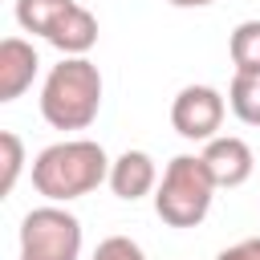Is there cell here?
Instances as JSON below:
<instances>
[{"mask_svg": "<svg viewBox=\"0 0 260 260\" xmlns=\"http://www.w3.org/2000/svg\"><path fill=\"white\" fill-rule=\"evenodd\" d=\"M110 183V158L93 138H65L32 158V187L49 203H69Z\"/></svg>", "mask_w": 260, "mask_h": 260, "instance_id": "6da1fadb", "label": "cell"}, {"mask_svg": "<svg viewBox=\"0 0 260 260\" xmlns=\"http://www.w3.org/2000/svg\"><path fill=\"white\" fill-rule=\"evenodd\" d=\"M102 110V73L89 57H61L41 85V114L53 130H85Z\"/></svg>", "mask_w": 260, "mask_h": 260, "instance_id": "7a4b0ae2", "label": "cell"}, {"mask_svg": "<svg viewBox=\"0 0 260 260\" xmlns=\"http://www.w3.org/2000/svg\"><path fill=\"white\" fill-rule=\"evenodd\" d=\"M215 179L203 154H175L154 187V215L167 228H199L211 211Z\"/></svg>", "mask_w": 260, "mask_h": 260, "instance_id": "3957f363", "label": "cell"}, {"mask_svg": "<svg viewBox=\"0 0 260 260\" xmlns=\"http://www.w3.org/2000/svg\"><path fill=\"white\" fill-rule=\"evenodd\" d=\"M81 256V219L61 203L32 207L20 219V260H77Z\"/></svg>", "mask_w": 260, "mask_h": 260, "instance_id": "277c9868", "label": "cell"}, {"mask_svg": "<svg viewBox=\"0 0 260 260\" xmlns=\"http://www.w3.org/2000/svg\"><path fill=\"white\" fill-rule=\"evenodd\" d=\"M223 110L228 102L215 85H183L171 102V126L187 142H211L219 138L215 130L223 126Z\"/></svg>", "mask_w": 260, "mask_h": 260, "instance_id": "5b68a950", "label": "cell"}, {"mask_svg": "<svg viewBox=\"0 0 260 260\" xmlns=\"http://www.w3.org/2000/svg\"><path fill=\"white\" fill-rule=\"evenodd\" d=\"M203 162H207L215 187H240V183H248V175H252V167H256L252 146H248L244 138H236V134L211 138V142L203 146Z\"/></svg>", "mask_w": 260, "mask_h": 260, "instance_id": "8992f818", "label": "cell"}, {"mask_svg": "<svg viewBox=\"0 0 260 260\" xmlns=\"http://www.w3.org/2000/svg\"><path fill=\"white\" fill-rule=\"evenodd\" d=\"M37 69H41L37 49L20 37H4L0 41V102H16L32 85Z\"/></svg>", "mask_w": 260, "mask_h": 260, "instance_id": "52a82bcc", "label": "cell"}, {"mask_svg": "<svg viewBox=\"0 0 260 260\" xmlns=\"http://www.w3.org/2000/svg\"><path fill=\"white\" fill-rule=\"evenodd\" d=\"M158 187V167L146 150H122L114 162H110V191L126 203L150 195Z\"/></svg>", "mask_w": 260, "mask_h": 260, "instance_id": "ba28073f", "label": "cell"}, {"mask_svg": "<svg viewBox=\"0 0 260 260\" xmlns=\"http://www.w3.org/2000/svg\"><path fill=\"white\" fill-rule=\"evenodd\" d=\"M49 45L61 49V57H85V53L98 45V20H93V12L81 8V4H73V8L65 12V20L53 28Z\"/></svg>", "mask_w": 260, "mask_h": 260, "instance_id": "9c48e42d", "label": "cell"}, {"mask_svg": "<svg viewBox=\"0 0 260 260\" xmlns=\"http://www.w3.org/2000/svg\"><path fill=\"white\" fill-rule=\"evenodd\" d=\"M77 0H16V24L32 37H53V28L65 20V12Z\"/></svg>", "mask_w": 260, "mask_h": 260, "instance_id": "30bf717a", "label": "cell"}, {"mask_svg": "<svg viewBox=\"0 0 260 260\" xmlns=\"http://www.w3.org/2000/svg\"><path fill=\"white\" fill-rule=\"evenodd\" d=\"M228 106L244 126H260V69H236L228 85Z\"/></svg>", "mask_w": 260, "mask_h": 260, "instance_id": "8fae6325", "label": "cell"}, {"mask_svg": "<svg viewBox=\"0 0 260 260\" xmlns=\"http://www.w3.org/2000/svg\"><path fill=\"white\" fill-rule=\"evenodd\" d=\"M236 69H260V20H240L228 41Z\"/></svg>", "mask_w": 260, "mask_h": 260, "instance_id": "7c38bea8", "label": "cell"}, {"mask_svg": "<svg viewBox=\"0 0 260 260\" xmlns=\"http://www.w3.org/2000/svg\"><path fill=\"white\" fill-rule=\"evenodd\" d=\"M0 150H4V175H0V195H8L12 187H16V179H20V167H24V142L12 134V130H4L0 134Z\"/></svg>", "mask_w": 260, "mask_h": 260, "instance_id": "4fadbf2b", "label": "cell"}, {"mask_svg": "<svg viewBox=\"0 0 260 260\" xmlns=\"http://www.w3.org/2000/svg\"><path fill=\"white\" fill-rule=\"evenodd\" d=\"M93 260H146V252L130 236H106L93 252Z\"/></svg>", "mask_w": 260, "mask_h": 260, "instance_id": "5bb4252c", "label": "cell"}, {"mask_svg": "<svg viewBox=\"0 0 260 260\" xmlns=\"http://www.w3.org/2000/svg\"><path fill=\"white\" fill-rule=\"evenodd\" d=\"M215 260H260V236H252V240H240V244L223 248Z\"/></svg>", "mask_w": 260, "mask_h": 260, "instance_id": "9a60e30c", "label": "cell"}, {"mask_svg": "<svg viewBox=\"0 0 260 260\" xmlns=\"http://www.w3.org/2000/svg\"><path fill=\"white\" fill-rule=\"evenodd\" d=\"M167 4H175V8H207L215 0H167Z\"/></svg>", "mask_w": 260, "mask_h": 260, "instance_id": "2e32d148", "label": "cell"}]
</instances>
